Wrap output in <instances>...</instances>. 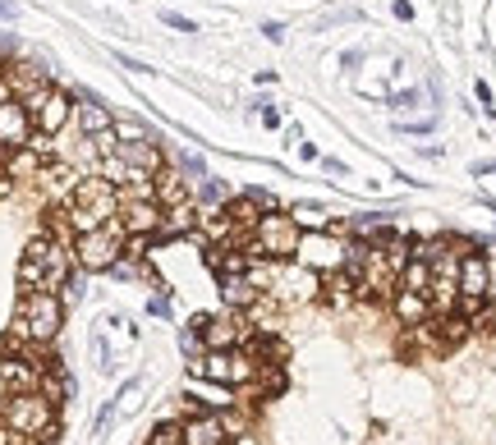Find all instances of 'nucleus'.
Wrapping results in <instances>:
<instances>
[{"label":"nucleus","mask_w":496,"mask_h":445,"mask_svg":"<svg viewBox=\"0 0 496 445\" xmlns=\"http://www.w3.org/2000/svg\"><path fill=\"white\" fill-rule=\"evenodd\" d=\"M74 253H69V244L65 239H56V234H37V239H28V249H23V257H19V290H65L69 280H74Z\"/></svg>","instance_id":"1"},{"label":"nucleus","mask_w":496,"mask_h":445,"mask_svg":"<svg viewBox=\"0 0 496 445\" xmlns=\"http://www.w3.org/2000/svg\"><path fill=\"white\" fill-rule=\"evenodd\" d=\"M116 216H120V188L110 184L106 175H83V179H74L69 202H65V221H69L74 234L97 230V225H110Z\"/></svg>","instance_id":"2"},{"label":"nucleus","mask_w":496,"mask_h":445,"mask_svg":"<svg viewBox=\"0 0 496 445\" xmlns=\"http://www.w3.org/2000/svg\"><path fill=\"white\" fill-rule=\"evenodd\" d=\"M65 327V303L60 294L51 290H23L19 303H14V321H10V331H19L23 340L32 345H51Z\"/></svg>","instance_id":"3"},{"label":"nucleus","mask_w":496,"mask_h":445,"mask_svg":"<svg viewBox=\"0 0 496 445\" xmlns=\"http://www.w3.org/2000/svg\"><path fill=\"white\" fill-rule=\"evenodd\" d=\"M0 423L51 445L56 441V399L47 390H23V395H5V409H0Z\"/></svg>","instance_id":"4"},{"label":"nucleus","mask_w":496,"mask_h":445,"mask_svg":"<svg viewBox=\"0 0 496 445\" xmlns=\"http://www.w3.org/2000/svg\"><path fill=\"white\" fill-rule=\"evenodd\" d=\"M299 239H303V230L294 225V216L276 207V212H262V221L253 225L248 253H253L257 262H294Z\"/></svg>","instance_id":"5"},{"label":"nucleus","mask_w":496,"mask_h":445,"mask_svg":"<svg viewBox=\"0 0 496 445\" xmlns=\"http://www.w3.org/2000/svg\"><path fill=\"white\" fill-rule=\"evenodd\" d=\"M69 253H74V266L79 271H110L125 253V225L110 221V225H97V230H83L69 239Z\"/></svg>","instance_id":"6"},{"label":"nucleus","mask_w":496,"mask_h":445,"mask_svg":"<svg viewBox=\"0 0 496 445\" xmlns=\"http://www.w3.org/2000/svg\"><path fill=\"white\" fill-rule=\"evenodd\" d=\"M19 101H23L28 115H32V129L47 134V138H56L69 119H74V97H69L65 88H56V83L37 88V92H28V97H19Z\"/></svg>","instance_id":"7"},{"label":"nucleus","mask_w":496,"mask_h":445,"mask_svg":"<svg viewBox=\"0 0 496 445\" xmlns=\"http://www.w3.org/2000/svg\"><path fill=\"white\" fill-rule=\"evenodd\" d=\"M487 299H492V257L469 249V253H460V308L455 312L474 317Z\"/></svg>","instance_id":"8"},{"label":"nucleus","mask_w":496,"mask_h":445,"mask_svg":"<svg viewBox=\"0 0 496 445\" xmlns=\"http://www.w3.org/2000/svg\"><path fill=\"white\" fill-rule=\"evenodd\" d=\"M194 331L203 349H239V312H216V317H194Z\"/></svg>","instance_id":"9"},{"label":"nucleus","mask_w":496,"mask_h":445,"mask_svg":"<svg viewBox=\"0 0 496 445\" xmlns=\"http://www.w3.org/2000/svg\"><path fill=\"white\" fill-rule=\"evenodd\" d=\"M116 221L125 225V234L157 239V230H161V202H157V197H125Z\"/></svg>","instance_id":"10"},{"label":"nucleus","mask_w":496,"mask_h":445,"mask_svg":"<svg viewBox=\"0 0 496 445\" xmlns=\"http://www.w3.org/2000/svg\"><path fill=\"white\" fill-rule=\"evenodd\" d=\"M28 138H32V115H28V106H23L19 97L0 101V152H19V147H28Z\"/></svg>","instance_id":"11"},{"label":"nucleus","mask_w":496,"mask_h":445,"mask_svg":"<svg viewBox=\"0 0 496 445\" xmlns=\"http://www.w3.org/2000/svg\"><path fill=\"white\" fill-rule=\"evenodd\" d=\"M47 368L37 358H0V390L5 395H23V390H42Z\"/></svg>","instance_id":"12"},{"label":"nucleus","mask_w":496,"mask_h":445,"mask_svg":"<svg viewBox=\"0 0 496 445\" xmlns=\"http://www.w3.org/2000/svg\"><path fill=\"white\" fill-rule=\"evenodd\" d=\"M198 221H203V207L194 197H184V202H175V207H161L157 239H188V234H198Z\"/></svg>","instance_id":"13"},{"label":"nucleus","mask_w":496,"mask_h":445,"mask_svg":"<svg viewBox=\"0 0 496 445\" xmlns=\"http://www.w3.org/2000/svg\"><path fill=\"white\" fill-rule=\"evenodd\" d=\"M179 436L184 445H231V432H225L221 414H194L179 423Z\"/></svg>","instance_id":"14"},{"label":"nucleus","mask_w":496,"mask_h":445,"mask_svg":"<svg viewBox=\"0 0 496 445\" xmlns=\"http://www.w3.org/2000/svg\"><path fill=\"white\" fill-rule=\"evenodd\" d=\"M134 170H147V175H157L161 166H166V152H161V143L157 138H138V143H120L116 147Z\"/></svg>","instance_id":"15"},{"label":"nucleus","mask_w":496,"mask_h":445,"mask_svg":"<svg viewBox=\"0 0 496 445\" xmlns=\"http://www.w3.org/2000/svg\"><path fill=\"white\" fill-rule=\"evenodd\" d=\"M221 280V299H225V308H235V312H248L266 290H257L253 280H248V271L244 275H216Z\"/></svg>","instance_id":"16"},{"label":"nucleus","mask_w":496,"mask_h":445,"mask_svg":"<svg viewBox=\"0 0 496 445\" xmlns=\"http://www.w3.org/2000/svg\"><path fill=\"white\" fill-rule=\"evenodd\" d=\"M74 119H79V134L83 138H97V134H106L110 125H116V115L106 110L101 97H83V106H74Z\"/></svg>","instance_id":"17"},{"label":"nucleus","mask_w":496,"mask_h":445,"mask_svg":"<svg viewBox=\"0 0 496 445\" xmlns=\"http://www.w3.org/2000/svg\"><path fill=\"white\" fill-rule=\"evenodd\" d=\"M391 312L400 317V327H423V321L432 317V303H428V294L396 290V294H391Z\"/></svg>","instance_id":"18"},{"label":"nucleus","mask_w":496,"mask_h":445,"mask_svg":"<svg viewBox=\"0 0 496 445\" xmlns=\"http://www.w3.org/2000/svg\"><path fill=\"white\" fill-rule=\"evenodd\" d=\"M221 212L235 221V230H239V234H253V225L262 221V207H257V202H253L248 193H244V197H225V207H221Z\"/></svg>","instance_id":"19"},{"label":"nucleus","mask_w":496,"mask_h":445,"mask_svg":"<svg viewBox=\"0 0 496 445\" xmlns=\"http://www.w3.org/2000/svg\"><path fill=\"white\" fill-rule=\"evenodd\" d=\"M290 216H294V225H299V230H326V225H331V216H326L322 202H294Z\"/></svg>","instance_id":"20"},{"label":"nucleus","mask_w":496,"mask_h":445,"mask_svg":"<svg viewBox=\"0 0 496 445\" xmlns=\"http://www.w3.org/2000/svg\"><path fill=\"white\" fill-rule=\"evenodd\" d=\"M194 184H198L194 202H198L203 212H207V207H225V197H231V193H225V184H221L216 175H203V179H194Z\"/></svg>","instance_id":"21"},{"label":"nucleus","mask_w":496,"mask_h":445,"mask_svg":"<svg viewBox=\"0 0 496 445\" xmlns=\"http://www.w3.org/2000/svg\"><path fill=\"white\" fill-rule=\"evenodd\" d=\"M110 134H116V143H138V138H152L138 119H116V125H110Z\"/></svg>","instance_id":"22"},{"label":"nucleus","mask_w":496,"mask_h":445,"mask_svg":"<svg viewBox=\"0 0 496 445\" xmlns=\"http://www.w3.org/2000/svg\"><path fill=\"white\" fill-rule=\"evenodd\" d=\"M147 445H184V436H179V423H161V427H152Z\"/></svg>","instance_id":"23"},{"label":"nucleus","mask_w":496,"mask_h":445,"mask_svg":"<svg viewBox=\"0 0 496 445\" xmlns=\"http://www.w3.org/2000/svg\"><path fill=\"white\" fill-rule=\"evenodd\" d=\"M161 23H166V28H175V32H198V23H194V19H184V14H175V10H161Z\"/></svg>","instance_id":"24"},{"label":"nucleus","mask_w":496,"mask_h":445,"mask_svg":"<svg viewBox=\"0 0 496 445\" xmlns=\"http://www.w3.org/2000/svg\"><path fill=\"white\" fill-rule=\"evenodd\" d=\"M418 101H423V92H418V88H409V92H396V97H387V106H391V110H409V106H418Z\"/></svg>","instance_id":"25"},{"label":"nucleus","mask_w":496,"mask_h":445,"mask_svg":"<svg viewBox=\"0 0 496 445\" xmlns=\"http://www.w3.org/2000/svg\"><path fill=\"white\" fill-rule=\"evenodd\" d=\"M437 129V115H428V119H405L400 125V134H432Z\"/></svg>","instance_id":"26"},{"label":"nucleus","mask_w":496,"mask_h":445,"mask_svg":"<svg viewBox=\"0 0 496 445\" xmlns=\"http://www.w3.org/2000/svg\"><path fill=\"white\" fill-rule=\"evenodd\" d=\"M262 37H266V42H276V47H281V42H285V23L266 19V23H262Z\"/></svg>","instance_id":"27"},{"label":"nucleus","mask_w":496,"mask_h":445,"mask_svg":"<svg viewBox=\"0 0 496 445\" xmlns=\"http://www.w3.org/2000/svg\"><path fill=\"white\" fill-rule=\"evenodd\" d=\"M147 312H152V317H170V299H166V294H152V299H147Z\"/></svg>","instance_id":"28"},{"label":"nucleus","mask_w":496,"mask_h":445,"mask_svg":"<svg viewBox=\"0 0 496 445\" xmlns=\"http://www.w3.org/2000/svg\"><path fill=\"white\" fill-rule=\"evenodd\" d=\"M10 193H14V175L0 166V197H10Z\"/></svg>","instance_id":"29"},{"label":"nucleus","mask_w":496,"mask_h":445,"mask_svg":"<svg viewBox=\"0 0 496 445\" xmlns=\"http://www.w3.org/2000/svg\"><path fill=\"white\" fill-rule=\"evenodd\" d=\"M340 65H345V69H359V65H363V51H345V56H340Z\"/></svg>","instance_id":"30"},{"label":"nucleus","mask_w":496,"mask_h":445,"mask_svg":"<svg viewBox=\"0 0 496 445\" xmlns=\"http://www.w3.org/2000/svg\"><path fill=\"white\" fill-rule=\"evenodd\" d=\"M396 19H405V23L413 19V5H409V0H396Z\"/></svg>","instance_id":"31"},{"label":"nucleus","mask_w":496,"mask_h":445,"mask_svg":"<svg viewBox=\"0 0 496 445\" xmlns=\"http://www.w3.org/2000/svg\"><path fill=\"white\" fill-rule=\"evenodd\" d=\"M14 14H19V5H14V0H0V19H5V23H10Z\"/></svg>","instance_id":"32"},{"label":"nucleus","mask_w":496,"mask_h":445,"mask_svg":"<svg viewBox=\"0 0 496 445\" xmlns=\"http://www.w3.org/2000/svg\"><path fill=\"white\" fill-rule=\"evenodd\" d=\"M474 175H496V161H478V166H474Z\"/></svg>","instance_id":"33"},{"label":"nucleus","mask_w":496,"mask_h":445,"mask_svg":"<svg viewBox=\"0 0 496 445\" xmlns=\"http://www.w3.org/2000/svg\"><path fill=\"white\" fill-rule=\"evenodd\" d=\"M14 97V88H10V78H0V101H10Z\"/></svg>","instance_id":"34"},{"label":"nucleus","mask_w":496,"mask_h":445,"mask_svg":"<svg viewBox=\"0 0 496 445\" xmlns=\"http://www.w3.org/2000/svg\"><path fill=\"white\" fill-rule=\"evenodd\" d=\"M5 69H10V65H5V56H0V78H5Z\"/></svg>","instance_id":"35"}]
</instances>
